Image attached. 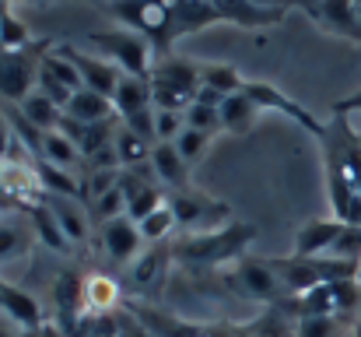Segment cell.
Segmentation results:
<instances>
[{
	"label": "cell",
	"mask_w": 361,
	"mask_h": 337,
	"mask_svg": "<svg viewBox=\"0 0 361 337\" xmlns=\"http://www.w3.org/2000/svg\"><path fill=\"white\" fill-rule=\"evenodd\" d=\"M39 337H63V334H60V331H56L53 324H42V331H39Z\"/></svg>",
	"instance_id": "46"
},
{
	"label": "cell",
	"mask_w": 361,
	"mask_h": 337,
	"mask_svg": "<svg viewBox=\"0 0 361 337\" xmlns=\"http://www.w3.org/2000/svg\"><path fill=\"white\" fill-rule=\"evenodd\" d=\"M25 249H28V232L18 228V225L0 222V264L14 260V256H25Z\"/></svg>",
	"instance_id": "36"
},
{
	"label": "cell",
	"mask_w": 361,
	"mask_h": 337,
	"mask_svg": "<svg viewBox=\"0 0 361 337\" xmlns=\"http://www.w3.org/2000/svg\"><path fill=\"white\" fill-rule=\"evenodd\" d=\"M39 158H46V162H53V165L74 172V165H78L85 155L78 151V144H74L63 130H49V134H42V155H39Z\"/></svg>",
	"instance_id": "29"
},
{
	"label": "cell",
	"mask_w": 361,
	"mask_h": 337,
	"mask_svg": "<svg viewBox=\"0 0 361 337\" xmlns=\"http://www.w3.org/2000/svg\"><path fill=\"white\" fill-rule=\"evenodd\" d=\"M316 25L337 39L361 42V18L355 11V0H319V18Z\"/></svg>",
	"instance_id": "16"
},
{
	"label": "cell",
	"mask_w": 361,
	"mask_h": 337,
	"mask_svg": "<svg viewBox=\"0 0 361 337\" xmlns=\"http://www.w3.org/2000/svg\"><path fill=\"white\" fill-rule=\"evenodd\" d=\"M113 148H116V158H120V169H140L144 162L151 165V151H154V144L151 141H144L140 134H133V130H126V126H116V137H113Z\"/></svg>",
	"instance_id": "25"
},
{
	"label": "cell",
	"mask_w": 361,
	"mask_h": 337,
	"mask_svg": "<svg viewBox=\"0 0 361 337\" xmlns=\"http://www.w3.org/2000/svg\"><path fill=\"white\" fill-rule=\"evenodd\" d=\"M330 256H334V260L358 264L361 267V225H344V232H341V239L334 242Z\"/></svg>",
	"instance_id": "35"
},
{
	"label": "cell",
	"mask_w": 361,
	"mask_h": 337,
	"mask_svg": "<svg viewBox=\"0 0 361 337\" xmlns=\"http://www.w3.org/2000/svg\"><path fill=\"white\" fill-rule=\"evenodd\" d=\"M151 172L172 190H190V165H186V158L179 155L176 144H154Z\"/></svg>",
	"instance_id": "19"
},
{
	"label": "cell",
	"mask_w": 361,
	"mask_h": 337,
	"mask_svg": "<svg viewBox=\"0 0 361 337\" xmlns=\"http://www.w3.org/2000/svg\"><path fill=\"white\" fill-rule=\"evenodd\" d=\"M151 81L154 85H172V88H183V92H200V64L186 60V57H172V53H161L154 57V67H151Z\"/></svg>",
	"instance_id": "15"
},
{
	"label": "cell",
	"mask_w": 361,
	"mask_h": 337,
	"mask_svg": "<svg viewBox=\"0 0 361 337\" xmlns=\"http://www.w3.org/2000/svg\"><path fill=\"white\" fill-rule=\"evenodd\" d=\"M319 144H323V172H326V197H330L334 218L361 225V183L351 148H348V116H334Z\"/></svg>",
	"instance_id": "1"
},
{
	"label": "cell",
	"mask_w": 361,
	"mask_h": 337,
	"mask_svg": "<svg viewBox=\"0 0 361 337\" xmlns=\"http://www.w3.org/2000/svg\"><path fill=\"white\" fill-rule=\"evenodd\" d=\"M256 239V225L249 222H232L225 228H214V232H200V235H183L172 253L186 264H207V267H218V264H235L239 256H245L249 242Z\"/></svg>",
	"instance_id": "2"
},
{
	"label": "cell",
	"mask_w": 361,
	"mask_h": 337,
	"mask_svg": "<svg viewBox=\"0 0 361 337\" xmlns=\"http://www.w3.org/2000/svg\"><path fill=\"white\" fill-rule=\"evenodd\" d=\"M28 46H32L28 25L11 11V4H4V11H0V49L4 53H25Z\"/></svg>",
	"instance_id": "30"
},
{
	"label": "cell",
	"mask_w": 361,
	"mask_h": 337,
	"mask_svg": "<svg viewBox=\"0 0 361 337\" xmlns=\"http://www.w3.org/2000/svg\"><path fill=\"white\" fill-rule=\"evenodd\" d=\"M176 148H179V155L186 158V165H197V162L207 155V148H211V134L186 126V130L176 137Z\"/></svg>",
	"instance_id": "34"
},
{
	"label": "cell",
	"mask_w": 361,
	"mask_h": 337,
	"mask_svg": "<svg viewBox=\"0 0 361 337\" xmlns=\"http://www.w3.org/2000/svg\"><path fill=\"white\" fill-rule=\"evenodd\" d=\"M169 14H172V28H169L172 46L186 35H197L211 25H221V14H218L214 0H176L169 7Z\"/></svg>",
	"instance_id": "11"
},
{
	"label": "cell",
	"mask_w": 361,
	"mask_h": 337,
	"mask_svg": "<svg viewBox=\"0 0 361 337\" xmlns=\"http://www.w3.org/2000/svg\"><path fill=\"white\" fill-rule=\"evenodd\" d=\"M358 281H361V271H358Z\"/></svg>",
	"instance_id": "54"
},
{
	"label": "cell",
	"mask_w": 361,
	"mask_h": 337,
	"mask_svg": "<svg viewBox=\"0 0 361 337\" xmlns=\"http://www.w3.org/2000/svg\"><path fill=\"white\" fill-rule=\"evenodd\" d=\"M351 337H361V334H358V327H355V331H351Z\"/></svg>",
	"instance_id": "50"
},
{
	"label": "cell",
	"mask_w": 361,
	"mask_h": 337,
	"mask_svg": "<svg viewBox=\"0 0 361 337\" xmlns=\"http://www.w3.org/2000/svg\"><path fill=\"white\" fill-rule=\"evenodd\" d=\"M158 271H161V253H158V249L140 253V256L133 260V281H137L140 288H147V285L158 278Z\"/></svg>",
	"instance_id": "41"
},
{
	"label": "cell",
	"mask_w": 361,
	"mask_h": 337,
	"mask_svg": "<svg viewBox=\"0 0 361 337\" xmlns=\"http://www.w3.org/2000/svg\"><path fill=\"white\" fill-rule=\"evenodd\" d=\"M298 337H341V317H302Z\"/></svg>",
	"instance_id": "40"
},
{
	"label": "cell",
	"mask_w": 361,
	"mask_h": 337,
	"mask_svg": "<svg viewBox=\"0 0 361 337\" xmlns=\"http://www.w3.org/2000/svg\"><path fill=\"white\" fill-rule=\"evenodd\" d=\"M92 46L99 49V57H106L109 64H116L123 74H133V78H151V67H154V46L137 35V32H126V28H113V32H95L92 35Z\"/></svg>",
	"instance_id": "4"
},
{
	"label": "cell",
	"mask_w": 361,
	"mask_h": 337,
	"mask_svg": "<svg viewBox=\"0 0 361 337\" xmlns=\"http://www.w3.org/2000/svg\"><path fill=\"white\" fill-rule=\"evenodd\" d=\"M154 130H158V144H176V137L186 130V112L154 110Z\"/></svg>",
	"instance_id": "37"
},
{
	"label": "cell",
	"mask_w": 361,
	"mask_h": 337,
	"mask_svg": "<svg viewBox=\"0 0 361 337\" xmlns=\"http://www.w3.org/2000/svg\"><path fill=\"white\" fill-rule=\"evenodd\" d=\"M28 215H32L35 239H39L42 246H49V249H56V253H63V249L71 246V239L63 235V228H60V222H56V215H53V208H49V204H35Z\"/></svg>",
	"instance_id": "28"
},
{
	"label": "cell",
	"mask_w": 361,
	"mask_h": 337,
	"mask_svg": "<svg viewBox=\"0 0 361 337\" xmlns=\"http://www.w3.org/2000/svg\"><path fill=\"white\" fill-rule=\"evenodd\" d=\"M113 106H116V116L126 119L133 112L147 110L151 106V78H133V74H123L120 88L113 95Z\"/></svg>",
	"instance_id": "22"
},
{
	"label": "cell",
	"mask_w": 361,
	"mask_h": 337,
	"mask_svg": "<svg viewBox=\"0 0 361 337\" xmlns=\"http://www.w3.org/2000/svg\"><path fill=\"white\" fill-rule=\"evenodd\" d=\"M361 302V281H330L319 288H309L295 295V309L302 317H341L358 309Z\"/></svg>",
	"instance_id": "8"
},
{
	"label": "cell",
	"mask_w": 361,
	"mask_h": 337,
	"mask_svg": "<svg viewBox=\"0 0 361 337\" xmlns=\"http://www.w3.org/2000/svg\"><path fill=\"white\" fill-rule=\"evenodd\" d=\"M42 49H49V46H42ZM42 49L0 53V99H7L11 106H21V102L35 92Z\"/></svg>",
	"instance_id": "7"
},
{
	"label": "cell",
	"mask_w": 361,
	"mask_h": 337,
	"mask_svg": "<svg viewBox=\"0 0 361 337\" xmlns=\"http://www.w3.org/2000/svg\"><path fill=\"white\" fill-rule=\"evenodd\" d=\"M106 14H109L120 28L144 35V39L154 46L158 57L169 53V46H172V39H169L172 14H169L165 4H154V0H109V4H106Z\"/></svg>",
	"instance_id": "3"
},
{
	"label": "cell",
	"mask_w": 361,
	"mask_h": 337,
	"mask_svg": "<svg viewBox=\"0 0 361 337\" xmlns=\"http://www.w3.org/2000/svg\"><path fill=\"white\" fill-rule=\"evenodd\" d=\"M0 313H7L21 331H39V327H42V309H39V302H35L28 292H21L18 285H7V281H4V292H0Z\"/></svg>",
	"instance_id": "20"
},
{
	"label": "cell",
	"mask_w": 361,
	"mask_h": 337,
	"mask_svg": "<svg viewBox=\"0 0 361 337\" xmlns=\"http://www.w3.org/2000/svg\"><path fill=\"white\" fill-rule=\"evenodd\" d=\"M63 112H67L74 123H113V119H120V116H116V106H113V99H106V95L92 92V88L74 92V99L67 102V110Z\"/></svg>",
	"instance_id": "21"
},
{
	"label": "cell",
	"mask_w": 361,
	"mask_h": 337,
	"mask_svg": "<svg viewBox=\"0 0 361 337\" xmlns=\"http://www.w3.org/2000/svg\"><path fill=\"white\" fill-rule=\"evenodd\" d=\"M0 292H4V278H0Z\"/></svg>",
	"instance_id": "51"
},
{
	"label": "cell",
	"mask_w": 361,
	"mask_h": 337,
	"mask_svg": "<svg viewBox=\"0 0 361 337\" xmlns=\"http://www.w3.org/2000/svg\"><path fill=\"white\" fill-rule=\"evenodd\" d=\"M7 112L0 110V158L11 151V144H14V126H11V119H4Z\"/></svg>",
	"instance_id": "45"
},
{
	"label": "cell",
	"mask_w": 361,
	"mask_h": 337,
	"mask_svg": "<svg viewBox=\"0 0 361 337\" xmlns=\"http://www.w3.org/2000/svg\"><path fill=\"white\" fill-rule=\"evenodd\" d=\"M154 4H165V7H172V4H176V0H154Z\"/></svg>",
	"instance_id": "48"
},
{
	"label": "cell",
	"mask_w": 361,
	"mask_h": 337,
	"mask_svg": "<svg viewBox=\"0 0 361 337\" xmlns=\"http://www.w3.org/2000/svg\"><path fill=\"white\" fill-rule=\"evenodd\" d=\"M334 116H361V88L334 102Z\"/></svg>",
	"instance_id": "43"
},
{
	"label": "cell",
	"mask_w": 361,
	"mask_h": 337,
	"mask_svg": "<svg viewBox=\"0 0 361 337\" xmlns=\"http://www.w3.org/2000/svg\"><path fill=\"white\" fill-rule=\"evenodd\" d=\"M116 302H120V288H116L113 278H106V274H92V278L85 281V309H92V313H106V309H113Z\"/></svg>",
	"instance_id": "32"
},
{
	"label": "cell",
	"mask_w": 361,
	"mask_h": 337,
	"mask_svg": "<svg viewBox=\"0 0 361 337\" xmlns=\"http://www.w3.org/2000/svg\"><path fill=\"white\" fill-rule=\"evenodd\" d=\"M7 4H42V0H7Z\"/></svg>",
	"instance_id": "47"
},
{
	"label": "cell",
	"mask_w": 361,
	"mask_h": 337,
	"mask_svg": "<svg viewBox=\"0 0 361 337\" xmlns=\"http://www.w3.org/2000/svg\"><path fill=\"white\" fill-rule=\"evenodd\" d=\"M92 211H95V218H99L102 225L123 218V215H126V194H123V187L109 190L106 197H99V201L92 204Z\"/></svg>",
	"instance_id": "39"
},
{
	"label": "cell",
	"mask_w": 361,
	"mask_h": 337,
	"mask_svg": "<svg viewBox=\"0 0 361 337\" xmlns=\"http://www.w3.org/2000/svg\"><path fill=\"white\" fill-rule=\"evenodd\" d=\"M358 334H361V317H358Z\"/></svg>",
	"instance_id": "52"
},
{
	"label": "cell",
	"mask_w": 361,
	"mask_h": 337,
	"mask_svg": "<svg viewBox=\"0 0 361 337\" xmlns=\"http://www.w3.org/2000/svg\"><path fill=\"white\" fill-rule=\"evenodd\" d=\"M259 106L245 95V92H235V95H225L221 102V130L232 134V137H249L259 123Z\"/></svg>",
	"instance_id": "18"
},
{
	"label": "cell",
	"mask_w": 361,
	"mask_h": 337,
	"mask_svg": "<svg viewBox=\"0 0 361 337\" xmlns=\"http://www.w3.org/2000/svg\"><path fill=\"white\" fill-rule=\"evenodd\" d=\"M245 85V74H242L235 64H200V88H211L218 95H235Z\"/></svg>",
	"instance_id": "26"
},
{
	"label": "cell",
	"mask_w": 361,
	"mask_h": 337,
	"mask_svg": "<svg viewBox=\"0 0 361 337\" xmlns=\"http://www.w3.org/2000/svg\"><path fill=\"white\" fill-rule=\"evenodd\" d=\"M186 126L204 130V134L214 137V130H221V110H218V106H204V102L193 99V106L186 110Z\"/></svg>",
	"instance_id": "38"
},
{
	"label": "cell",
	"mask_w": 361,
	"mask_h": 337,
	"mask_svg": "<svg viewBox=\"0 0 361 337\" xmlns=\"http://www.w3.org/2000/svg\"><path fill=\"white\" fill-rule=\"evenodd\" d=\"M172 211H176V222L186 235H200V232H214V228H225L232 225V208L225 201H214L200 190H172L169 197Z\"/></svg>",
	"instance_id": "5"
},
{
	"label": "cell",
	"mask_w": 361,
	"mask_h": 337,
	"mask_svg": "<svg viewBox=\"0 0 361 337\" xmlns=\"http://www.w3.org/2000/svg\"><path fill=\"white\" fill-rule=\"evenodd\" d=\"M344 225L348 222H341V218H309V222L295 232V249H291V256H330V249H334V242L341 239Z\"/></svg>",
	"instance_id": "12"
},
{
	"label": "cell",
	"mask_w": 361,
	"mask_h": 337,
	"mask_svg": "<svg viewBox=\"0 0 361 337\" xmlns=\"http://www.w3.org/2000/svg\"><path fill=\"white\" fill-rule=\"evenodd\" d=\"M242 92L259 106V112H281V116H288V119H295L305 134H312L316 141L326 134V123H319L312 112L305 110L302 102H295L288 92H281L277 85H270V81H256V78H245V85H242Z\"/></svg>",
	"instance_id": "6"
},
{
	"label": "cell",
	"mask_w": 361,
	"mask_h": 337,
	"mask_svg": "<svg viewBox=\"0 0 361 337\" xmlns=\"http://www.w3.org/2000/svg\"><path fill=\"white\" fill-rule=\"evenodd\" d=\"M35 172H39V183L53 197H71V201H81L85 197V187H81V179L71 169H60V165H53L46 158H35Z\"/></svg>",
	"instance_id": "23"
},
{
	"label": "cell",
	"mask_w": 361,
	"mask_h": 337,
	"mask_svg": "<svg viewBox=\"0 0 361 337\" xmlns=\"http://www.w3.org/2000/svg\"><path fill=\"white\" fill-rule=\"evenodd\" d=\"M355 11H358V18H361V0H355Z\"/></svg>",
	"instance_id": "49"
},
{
	"label": "cell",
	"mask_w": 361,
	"mask_h": 337,
	"mask_svg": "<svg viewBox=\"0 0 361 337\" xmlns=\"http://www.w3.org/2000/svg\"><path fill=\"white\" fill-rule=\"evenodd\" d=\"M18 112L35 126V130H42V134H49V130H60V123H63V106H56L53 99H46L42 92H32Z\"/></svg>",
	"instance_id": "24"
},
{
	"label": "cell",
	"mask_w": 361,
	"mask_h": 337,
	"mask_svg": "<svg viewBox=\"0 0 361 337\" xmlns=\"http://www.w3.org/2000/svg\"><path fill=\"white\" fill-rule=\"evenodd\" d=\"M123 194H126V218L140 225L151 211H158L165 204V197L158 194V187H151L137 169H123V179H120Z\"/></svg>",
	"instance_id": "14"
},
{
	"label": "cell",
	"mask_w": 361,
	"mask_h": 337,
	"mask_svg": "<svg viewBox=\"0 0 361 337\" xmlns=\"http://www.w3.org/2000/svg\"><path fill=\"white\" fill-rule=\"evenodd\" d=\"M172 228H179V222H176V211H172V204L165 201L158 211H151L144 222H140V235H144V242H161Z\"/></svg>",
	"instance_id": "33"
},
{
	"label": "cell",
	"mask_w": 361,
	"mask_h": 337,
	"mask_svg": "<svg viewBox=\"0 0 361 337\" xmlns=\"http://www.w3.org/2000/svg\"><path fill=\"white\" fill-rule=\"evenodd\" d=\"M56 306L60 317H67V324H74L85 309V281L78 274H60L56 278Z\"/></svg>",
	"instance_id": "31"
},
{
	"label": "cell",
	"mask_w": 361,
	"mask_h": 337,
	"mask_svg": "<svg viewBox=\"0 0 361 337\" xmlns=\"http://www.w3.org/2000/svg\"><path fill=\"white\" fill-rule=\"evenodd\" d=\"M348 148H351L355 172H358V183H361V130H355V126H351V119H348Z\"/></svg>",
	"instance_id": "44"
},
{
	"label": "cell",
	"mask_w": 361,
	"mask_h": 337,
	"mask_svg": "<svg viewBox=\"0 0 361 337\" xmlns=\"http://www.w3.org/2000/svg\"><path fill=\"white\" fill-rule=\"evenodd\" d=\"M140 246H144V235H140V225L133 218H116V222L102 225V249L109 253V260L116 264H133L140 256Z\"/></svg>",
	"instance_id": "13"
},
{
	"label": "cell",
	"mask_w": 361,
	"mask_h": 337,
	"mask_svg": "<svg viewBox=\"0 0 361 337\" xmlns=\"http://www.w3.org/2000/svg\"><path fill=\"white\" fill-rule=\"evenodd\" d=\"M49 208H53L56 222H60V228H63V235L71 239V246L88 239V218H85V211H81V201L53 197V201H49Z\"/></svg>",
	"instance_id": "27"
},
{
	"label": "cell",
	"mask_w": 361,
	"mask_h": 337,
	"mask_svg": "<svg viewBox=\"0 0 361 337\" xmlns=\"http://www.w3.org/2000/svg\"><path fill=\"white\" fill-rule=\"evenodd\" d=\"M0 11H4V4H0ZM0 53H4V49H0Z\"/></svg>",
	"instance_id": "53"
},
{
	"label": "cell",
	"mask_w": 361,
	"mask_h": 337,
	"mask_svg": "<svg viewBox=\"0 0 361 337\" xmlns=\"http://www.w3.org/2000/svg\"><path fill=\"white\" fill-rule=\"evenodd\" d=\"M56 49L81 71L85 88H92V92H99V95H106V99L116 95L120 78H123V71L116 64H109L106 57H92V53H85V49H78V46H71V42H63V46H56Z\"/></svg>",
	"instance_id": "10"
},
{
	"label": "cell",
	"mask_w": 361,
	"mask_h": 337,
	"mask_svg": "<svg viewBox=\"0 0 361 337\" xmlns=\"http://www.w3.org/2000/svg\"><path fill=\"white\" fill-rule=\"evenodd\" d=\"M228 281L235 285V292L245 299H256V302H274L284 295V285L281 278L274 274L270 260H259V256H239L232 264V274Z\"/></svg>",
	"instance_id": "9"
},
{
	"label": "cell",
	"mask_w": 361,
	"mask_h": 337,
	"mask_svg": "<svg viewBox=\"0 0 361 337\" xmlns=\"http://www.w3.org/2000/svg\"><path fill=\"white\" fill-rule=\"evenodd\" d=\"M214 7H218L221 21L239 25V28H256V32H259V28H274V25L284 21V14L263 11V7L252 4V0H214Z\"/></svg>",
	"instance_id": "17"
},
{
	"label": "cell",
	"mask_w": 361,
	"mask_h": 337,
	"mask_svg": "<svg viewBox=\"0 0 361 337\" xmlns=\"http://www.w3.org/2000/svg\"><path fill=\"white\" fill-rule=\"evenodd\" d=\"M0 4H7V0H0Z\"/></svg>",
	"instance_id": "55"
},
{
	"label": "cell",
	"mask_w": 361,
	"mask_h": 337,
	"mask_svg": "<svg viewBox=\"0 0 361 337\" xmlns=\"http://www.w3.org/2000/svg\"><path fill=\"white\" fill-rule=\"evenodd\" d=\"M126 130H133V134H140L144 141H151V144H158V130H154V106H147V110L133 112V116H126L120 119Z\"/></svg>",
	"instance_id": "42"
}]
</instances>
